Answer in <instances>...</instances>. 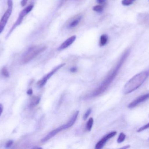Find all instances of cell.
Segmentation results:
<instances>
[{
    "label": "cell",
    "mask_w": 149,
    "mask_h": 149,
    "mask_svg": "<svg viewBox=\"0 0 149 149\" xmlns=\"http://www.w3.org/2000/svg\"><path fill=\"white\" fill-rule=\"evenodd\" d=\"M3 110V106L2 104H0V116L2 113Z\"/></svg>",
    "instance_id": "cell-26"
},
{
    "label": "cell",
    "mask_w": 149,
    "mask_h": 149,
    "mask_svg": "<svg viewBox=\"0 0 149 149\" xmlns=\"http://www.w3.org/2000/svg\"><path fill=\"white\" fill-rule=\"evenodd\" d=\"M27 94L29 95H31L33 93V91H32V89H29L27 92Z\"/></svg>",
    "instance_id": "cell-25"
},
{
    "label": "cell",
    "mask_w": 149,
    "mask_h": 149,
    "mask_svg": "<svg viewBox=\"0 0 149 149\" xmlns=\"http://www.w3.org/2000/svg\"><path fill=\"white\" fill-rule=\"evenodd\" d=\"M130 52V50H127L123 54L122 56L117 62V64L110 71L103 82L101 83L98 88L95 89L93 92L91 93L88 96V98H93V97L100 95L108 88L111 83L116 78L117 74L119 73L121 67H122L127 59V58L129 55Z\"/></svg>",
    "instance_id": "cell-1"
},
{
    "label": "cell",
    "mask_w": 149,
    "mask_h": 149,
    "mask_svg": "<svg viewBox=\"0 0 149 149\" xmlns=\"http://www.w3.org/2000/svg\"><path fill=\"white\" fill-rule=\"evenodd\" d=\"M40 101V98L39 97H34L31 99L30 103V106L33 107L38 105Z\"/></svg>",
    "instance_id": "cell-14"
},
{
    "label": "cell",
    "mask_w": 149,
    "mask_h": 149,
    "mask_svg": "<svg viewBox=\"0 0 149 149\" xmlns=\"http://www.w3.org/2000/svg\"><path fill=\"white\" fill-rule=\"evenodd\" d=\"M93 9L94 11H96V12H102L103 10V7L102 5H97L93 7Z\"/></svg>",
    "instance_id": "cell-17"
},
{
    "label": "cell",
    "mask_w": 149,
    "mask_h": 149,
    "mask_svg": "<svg viewBox=\"0 0 149 149\" xmlns=\"http://www.w3.org/2000/svg\"><path fill=\"white\" fill-rule=\"evenodd\" d=\"M149 76V71H144L135 75L124 85L123 92L127 94L138 89Z\"/></svg>",
    "instance_id": "cell-2"
},
{
    "label": "cell",
    "mask_w": 149,
    "mask_h": 149,
    "mask_svg": "<svg viewBox=\"0 0 149 149\" xmlns=\"http://www.w3.org/2000/svg\"><path fill=\"white\" fill-rule=\"evenodd\" d=\"M76 36H72L66 39L65 42H64L60 46L58 47V50H65L68 48V47L71 45L72 43L74 42L76 39Z\"/></svg>",
    "instance_id": "cell-9"
},
{
    "label": "cell",
    "mask_w": 149,
    "mask_h": 149,
    "mask_svg": "<svg viewBox=\"0 0 149 149\" xmlns=\"http://www.w3.org/2000/svg\"><path fill=\"white\" fill-rule=\"evenodd\" d=\"M8 9L2 17L0 20V34L5 28L10 17L12 14L13 10V0H8Z\"/></svg>",
    "instance_id": "cell-5"
},
{
    "label": "cell",
    "mask_w": 149,
    "mask_h": 149,
    "mask_svg": "<svg viewBox=\"0 0 149 149\" xmlns=\"http://www.w3.org/2000/svg\"><path fill=\"white\" fill-rule=\"evenodd\" d=\"M117 134V132L116 131L111 132L109 134H108L107 135L103 137L100 141L97 143L95 146V149H100L102 148L104 145L107 143V141L109 140L110 138L114 137Z\"/></svg>",
    "instance_id": "cell-8"
},
{
    "label": "cell",
    "mask_w": 149,
    "mask_h": 149,
    "mask_svg": "<svg viewBox=\"0 0 149 149\" xmlns=\"http://www.w3.org/2000/svg\"><path fill=\"white\" fill-rule=\"evenodd\" d=\"M108 41V36L106 34L101 35L100 38V46H103L106 45Z\"/></svg>",
    "instance_id": "cell-11"
},
{
    "label": "cell",
    "mask_w": 149,
    "mask_h": 149,
    "mask_svg": "<svg viewBox=\"0 0 149 149\" xmlns=\"http://www.w3.org/2000/svg\"><path fill=\"white\" fill-rule=\"evenodd\" d=\"M135 0H123L122 1V4L124 6H129L133 4Z\"/></svg>",
    "instance_id": "cell-16"
},
{
    "label": "cell",
    "mask_w": 149,
    "mask_h": 149,
    "mask_svg": "<svg viewBox=\"0 0 149 149\" xmlns=\"http://www.w3.org/2000/svg\"><path fill=\"white\" fill-rule=\"evenodd\" d=\"M77 71V68L75 67H72V68H71L70 71L72 73H74L75 72Z\"/></svg>",
    "instance_id": "cell-24"
},
{
    "label": "cell",
    "mask_w": 149,
    "mask_h": 149,
    "mask_svg": "<svg viewBox=\"0 0 149 149\" xmlns=\"http://www.w3.org/2000/svg\"><path fill=\"white\" fill-rule=\"evenodd\" d=\"M13 141L12 140H9V141H8L7 142V143H6V145H5V147H6V148H9L11 147V145L13 144Z\"/></svg>",
    "instance_id": "cell-21"
},
{
    "label": "cell",
    "mask_w": 149,
    "mask_h": 149,
    "mask_svg": "<svg viewBox=\"0 0 149 149\" xmlns=\"http://www.w3.org/2000/svg\"></svg>",
    "instance_id": "cell-28"
},
{
    "label": "cell",
    "mask_w": 149,
    "mask_h": 149,
    "mask_svg": "<svg viewBox=\"0 0 149 149\" xmlns=\"http://www.w3.org/2000/svg\"><path fill=\"white\" fill-rule=\"evenodd\" d=\"M33 7H34L33 5H30L28 6V7L25 8L23 10L21 11V12H20V14H19V16H18L16 21H15V23L13 24V26L10 28L9 31L8 32L7 35H6V38H8V37L10 36L11 33L13 32V31L16 28V27L19 26V25L22 23V22L24 17H25L26 15H28L30 12L31 11L32 9L33 8Z\"/></svg>",
    "instance_id": "cell-4"
},
{
    "label": "cell",
    "mask_w": 149,
    "mask_h": 149,
    "mask_svg": "<svg viewBox=\"0 0 149 149\" xmlns=\"http://www.w3.org/2000/svg\"><path fill=\"white\" fill-rule=\"evenodd\" d=\"M46 46L44 45H34L30 47L23 55L22 57V62L26 64L35 58L41 52L46 50Z\"/></svg>",
    "instance_id": "cell-3"
},
{
    "label": "cell",
    "mask_w": 149,
    "mask_h": 149,
    "mask_svg": "<svg viewBox=\"0 0 149 149\" xmlns=\"http://www.w3.org/2000/svg\"><path fill=\"white\" fill-rule=\"evenodd\" d=\"M62 131V129H61L60 127L57 128L56 129L52 130L51 132H50L49 134H48L45 137L42 138V140H41V141L42 143H45L46 142L48 141L50 139L54 137L57 134H58V133H59V132Z\"/></svg>",
    "instance_id": "cell-10"
},
{
    "label": "cell",
    "mask_w": 149,
    "mask_h": 149,
    "mask_svg": "<svg viewBox=\"0 0 149 149\" xmlns=\"http://www.w3.org/2000/svg\"><path fill=\"white\" fill-rule=\"evenodd\" d=\"M1 73L3 76H4V77H9V73L7 68H6V67H5V66H4V67L2 69Z\"/></svg>",
    "instance_id": "cell-18"
},
{
    "label": "cell",
    "mask_w": 149,
    "mask_h": 149,
    "mask_svg": "<svg viewBox=\"0 0 149 149\" xmlns=\"http://www.w3.org/2000/svg\"><path fill=\"white\" fill-rule=\"evenodd\" d=\"M107 0H96L97 2L99 4H102V3H105Z\"/></svg>",
    "instance_id": "cell-23"
},
{
    "label": "cell",
    "mask_w": 149,
    "mask_h": 149,
    "mask_svg": "<svg viewBox=\"0 0 149 149\" xmlns=\"http://www.w3.org/2000/svg\"><path fill=\"white\" fill-rule=\"evenodd\" d=\"M126 135L123 133H121L119 135V137L117 139V142L118 143H120L123 142L126 139Z\"/></svg>",
    "instance_id": "cell-15"
},
{
    "label": "cell",
    "mask_w": 149,
    "mask_h": 149,
    "mask_svg": "<svg viewBox=\"0 0 149 149\" xmlns=\"http://www.w3.org/2000/svg\"><path fill=\"white\" fill-rule=\"evenodd\" d=\"M149 99V93L147 94H143L141 96H139L138 98L133 101L131 103H130L128 106L129 108H133L138 106L141 103L147 101Z\"/></svg>",
    "instance_id": "cell-7"
},
{
    "label": "cell",
    "mask_w": 149,
    "mask_h": 149,
    "mask_svg": "<svg viewBox=\"0 0 149 149\" xmlns=\"http://www.w3.org/2000/svg\"><path fill=\"white\" fill-rule=\"evenodd\" d=\"M130 147V145H128V146H126V147H123V148H123V149H127L129 148Z\"/></svg>",
    "instance_id": "cell-27"
},
{
    "label": "cell",
    "mask_w": 149,
    "mask_h": 149,
    "mask_svg": "<svg viewBox=\"0 0 149 149\" xmlns=\"http://www.w3.org/2000/svg\"><path fill=\"white\" fill-rule=\"evenodd\" d=\"M29 0H22L21 2V5H22V7H24V6L26 5L28 2Z\"/></svg>",
    "instance_id": "cell-22"
},
{
    "label": "cell",
    "mask_w": 149,
    "mask_h": 149,
    "mask_svg": "<svg viewBox=\"0 0 149 149\" xmlns=\"http://www.w3.org/2000/svg\"><path fill=\"white\" fill-rule=\"evenodd\" d=\"M65 65V63L61 64L57 66L56 67L54 68L52 71H51L48 74L45 75L40 80H39V81L37 82V86L39 88H42V87H43L46 84L48 80H49L57 71H58L59 69L62 68L63 66H64Z\"/></svg>",
    "instance_id": "cell-6"
},
{
    "label": "cell",
    "mask_w": 149,
    "mask_h": 149,
    "mask_svg": "<svg viewBox=\"0 0 149 149\" xmlns=\"http://www.w3.org/2000/svg\"><path fill=\"white\" fill-rule=\"evenodd\" d=\"M81 18H82V17H81V16H79L76 17V18H75V19L73 20V21L70 23V25H69V28H73L76 27V26H77V25L79 24V23Z\"/></svg>",
    "instance_id": "cell-12"
},
{
    "label": "cell",
    "mask_w": 149,
    "mask_h": 149,
    "mask_svg": "<svg viewBox=\"0 0 149 149\" xmlns=\"http://www.w3.org/2000/svg\"><path fill=\"white\" fill-rule=\"evenodd\" d=\"M93 118H90L88 120V121L86 123V128L87 130L88 131H91V129L93 127Z\"/></svg>",
    "instance_id": "cell-13"
},
{
    "label": "cell",
    "mask_w": 149,
    "mask_h": 149,
    "mask_svg": "<svg viewBox=\"0 0 149 149\" xmlns=\"http://www.w3.org/2000/svg\"><path fill=\"white\" fill-rule=\"evenodd\" d=\"M148 128H149V123L144 125L143 127H141V128H140L137 130V132L139 133V132H142V131H144V130H146V129H148Z\"/></svg>",
    "instance_id": "cell-20"
},
{
    "label": "cell",
    "mask_w": 149,
    "mask_h": 149,
    "mask_svg": "<svg viewBox=\"0 0 149 149\" xmlns=\"http://www.w3.org/2000/svg\"><path fill=\"white\" fill-rule=\"evenodd\" d=\"M91 112H92V109H91V108H89V109H88L87 111L85 113L84 116H83V119L84 120H86L87 119L88 117V116L90 115V113H91Z\"/></svg>",
    "instance_id": "cell-19"
}]
</instances>
